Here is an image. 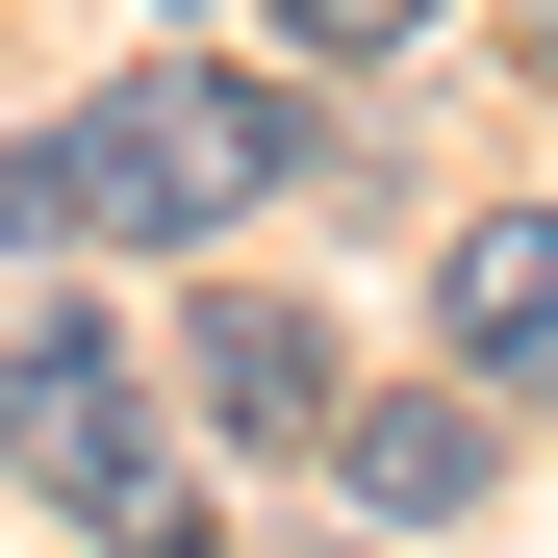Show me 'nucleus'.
I'll list each match as a JSON object with an SVG mask.
<instances>
[{"label":"nucleus","mask_w":558,"mask_h":558,"mask_svg":"<svg viewBox=\"0 0 558 558\" xmlns=\"http://www.w3.org/2000/svg\"><path fill=\"white\" fill-rule=\"evenodd\" d=\"M279 178H305V102H279V76L153 51V76H102V102L26 128V229H76V254H178V229L279 204Z\"/></svg>","instance_id":"1"},{"label":"nucleus","mask_w":558,"mask_h":558,"mask_svg":"<svg viewBox=\"0 0 558 558\" xmlns=\"http://www.w3.org/2000/svg\"><path fill=\"white\" fill-rule=\"evenodd\" d=\"M178 432H204V407H178L102 305H26V330H0V483H26L76 558H204V457H178Z\"/></svg>","instance_id":"2"},{"label":"nucleus","mask_w":558,"mask_h":558,"mask_svg":"<svg viewBox=\"0 0 558 558\" xmlns=\"http://www.w3.org/2000/svg\"><path fill=\"white\" fill-rule=\"evenodd\" d=\"M178 407H204V457H330L355 432V355L305 305H204V330H178Z\"/></svg>","instance_id":"3"},{"label":"nucleus","mask_w":558,"mask_h":558,"mask_svg":"<svg viewBox=\"0 0 558 558\" xmlns=\"http://www.w3.org/2000/svg\"><path fill=\"white\" fill-rule=\"evenodd\" d=\"M533 76H558V0H533Z\"/></svg>","instance_id":"7"},{"label":"nucleus","mask_w":558,"mask_h":558,"mask_svg":"<svg viewBox=\"0 0 558 558\" xmlns=\"http://www.w3.org/2000/svg\"><path fill=\"white\" fill-rule=\"evenodd\" d=\"M432 330L483 355V381H533V355H558V204H483V229H457L432 254Z\"/></svg>","instance_id":"5"},{"label":"nucleus","mask_w":558,"mask_h":558,"mask_svg":"<svg viewBox=\"0 0 558 558\" xmlns=\"http://www.w3.org/2000/svg\"><path fill=\"white\" fill-rule=\"evenodd\" d=\"M279 26H305V51H330V76H407V51H432V26H457V0H279Z\"/></svg>","instance_id":"6"},{"label":"nucleus","mask_w":558,"mask_h":558,"mask_svg":"<svg viewBox=\"0 0 558 558\" xmlns=\"http://www.w3.org/2000/svg\"><path fill=\"white\" fill-rule=\"evenodd\" d=\"M330 483H355V508H381V533H457V508H483V483H508V432H483V407H457V381H432V407H355V432H330Z\"/></svg>","instance_id":"4"}]
</instances>
